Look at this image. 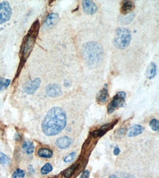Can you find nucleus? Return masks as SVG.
<instances>
[{"mask_svg": "<svg viewBox=\"0 0 159 178\" xmlns=\"http://www.w3.org/2000/svg\"><path fill=\"white\" fill-rule=\"evenodd\" d=\"M59 19H60V17H59L58 14L54 13V12L48 14L45 21H44L43 26L45 28H51L58 22Z\"/></svg>", "mask_w": 159, "mask_h": 178, "instance_id": "9b49d317", "label": "nucleus"}, {"mask_svg": "<svg viewBox=\"0 0 159 178\" xmlns=\"http://www.w3.org/2000/svg\"><path fill=\"white\" fill-rule=\"evenodd\" d=\"M156 71H157V68H156V65L154 63H150L149 65V67L147 69V75L148 79H153V78H155L156 75Z\"/></svg>", "mask_w": 159, "mask_h": 178, "instance_id": "a211bd4d", "label": "nucleus"}, {"mask_svg": "<svg viewBox=\"0 0 159 178\" xmlns=\"http://www.w3.org/2000/svg\"><path fill=\"white\" fill-rule=\"evenodd\" d=\"M53 170V166L51 165V163H46L44 166H42V168L41 169V173L42 175H46L48 173L51 172Z\"/></svg>", "mask_w": 159, "mask_h": 178, "instance_id": "6ab92c4d", "label": "nucleus"}, {"mask_svg": "<svg viewBox=\"0 0 159 178\" xmlns=\"http://www.w3.org/2000/svg\"><path fill=\"white\" fill-rule=\"evenodd\" d=\"M26 153H27L28 155L32 154L33 153V152L35 151V145H34V143L32 142H29V145L27 146V149H26Z\"/></svg>", "mask_w": 159, "mask_h": 178, "instance_id": "393cba45", "label": "nucleus"}, {"mask_svg": "<svg viewBox=\"0 0 159 178\" xmlns=\"http://www.w3.org/2000/svg\"><path fill=\"white\" fill-rule=\"evenodd\" d=\"M134 4L133 2L131 1H126V2H123V5L121 8V12L123 15L130 13L131 11L134 10Z\"/></svg>", "mask_w": 159, "mask_h": 178, "instance_id": "dca6fc26", "label": "nucleus"}, {"mask_svg": "<svg viewBox=\"0 0 159 178\" xmlns=\"http://www.w3.org/2000/svg\"><path fill=\"white\" fill-rule=\"evenodd\" d=\"M76 166L77 165L75 164V165H73V166H70L69 168H68V169H67L65 172H63V176H64V177H65V178L71 177L73 175V174H74V171H75L76 168Z\"/></svg>", "mask_w": 159, "mask_h": 178, "instance_id": "aec40b11", "label": "nucleus"}, {"mask_svg": "<svg viewBox=\"0 0 159 178\" xmlns=\"http://www.w3.org/2000/svg\"><path fill=\"white\" fill-rule=\"evenodd\" d=\"M12 15V9L8 2H0V24L9 21Z\"/></svg>", "mask_w": 159, "mask_h": 178, "instance_id": "423d86ee", "label": "nucleus"}, {"mask_svg": "<svg viewBox=\"0 0 159 178\" xmlns=\"http://www.w3.org/2000/svg\"><path fill=\"white\" fill-rule=\"evenodd\" d=\"M75 157H76V153L75 152H72V153H70L69 155H68V156L64 159V161H65V163H69V162H71L72 161H74Z\"/></svg>", "mask_w": 159, "mask_h": 178, "instance_id": "bb28decb", "label": "nucleus"}, {"mask_svg": "<svg viewBox=\"0 0 159 178\" xmlns=\"http://www.w3.org/2000/svg\"><path fill=\"white\" fill-rule=\"evenodd\" d=\"M116 123H117V121L112 122V123H108V124L104 125V126H101V127L99 129H98V130L94 131V132H92L91 135L93 136V137H95V138L99 137V136H103V135L105 134L106 133V132H108L109 130H110V129H112V127L114 126V125H115Z\"/></svg>", "mask_w": 159, "mask_h": 178, "instance_id": "9d476101", "label": "nucleus"}, {"mask_svg": "<svg viewBox=\"0 0 159 178\" xmlns=\"http://www.w3.org/2000/svg\"><path fill=\"white\" fill-rule=\"evenodd\" d=\"M84 59L90 66L99 63L103 57V48L100 44L95 42H87L83 48Z\"/></svg>", "mask_w": 159, "mask_h": 178, "instance_id": "f03ea898", "label": "nucleus"}, {"mask_svg": "<svg viewBox=\"0 0 159 178\" xmlns=\"http://www.w3.org/2000/svg\"><path fill=\"white\" fill-rule=\"evenodd\" d=\"M29 141H24L22 143V148L24 150H26V149H27V146H28L29 145Z\"/></svg>", "mask_w": 159, "mask_h": 178, "instance_id": "7c9ffc66", "label": "nucleus"}, {"mask_svg": "<svg viewBox=\"0 0 159 178\" xmlns=\"http://www.w3.org/2000/svg\"><path fill=\"white\" fill-rule=\"evenodd\" d=\"M109 178H133L132 176L127 174H120V175H117V174H113L109 176Z\"/></svg>", "mask_w": 159, "mask_h": 178, "instance_id": "a878e982", "label": "nucleus"}, {"mask_svg": "<svg viewBox=\"0 0 159 178\" xmlns=\"http://www.w3.org/2000/svg\"><path fill=\"white\" fill-rule=\"evenodd\" d=\"M67 117L65 110L60 107H54L47 112L41 124V129L46 136H55L65 129Z\"/></svg>", "mask_w": 159, "mask_h": 178, "instance_id": "f257e3e1", "label": "nucleus"}, {"mask_svg": "<svg viewBox=\"0 0 159 178\" xmlns=\"http://www.w3.org/2000/svg\"><path fill=\"white\" fill-rule=\"evenodd\" d=\"M41 83V79H40V78H35L33 80L29 81V82L24 86V91H25V93H27V94H32L35 93L38 88H39Z\"/></svg>", "mask_w": 159, "mask_h": 178, "instance_id": "0eeeda50", "label": "nucleus"}, {"mask_svg": "<svg viewBox=\"0 0 159 178\" xmlns=\"http://www.w3.org/2000/svg\"><path fill=\"white\" fill-rule=\"evenodd\" d=\"M144 130V128L141 125H134L129 129L128 132V136L129 137H133V136H138L141 134Z\"/></svg>", "mask_w": 159, "mask_h": 178, "instance_id": "4468645a", "label": "nucleus"}, {"mask_svg": "<svg viewBox=\"0 0 159 178\" xmlns=\"http://www.w3.org/2000/svg\"><path fill=\"white\" fill-rule=\"evenodd\" d=\"M150 128L152 129V130H153L154 132H158L159 130V122L157 119L155 118H153L150 121Z\"/></svg>", "mask_w": 159, "mask_h": 178, "instance_id": "412c9836", "label": "nucleus"}, {"mask_svg": "<svg viewBox=\"0 0 159 178\" xmlns=\"http://www.w3.org/2000/svg\"><path fill=\"white\" fill-rule=\"evenodd\" d=\"M89 177H90V171L86 169L81 173L80 178H89Z\"/></svg>", "mask_w": 159, "mask_h": 178, "instance_id": "cd10ccee", "label": "nucleus"}, {"mask_svg": "<svg viewBox=\"0 0 159 178\" xmlns=\"http://www.w3.org/2000/svg\"><path fill=\"white\" fill-rule=\"evenodd\" d=\"M127 94L124 91H120L114 96L111 102L108 105V113L111 114L119 107H123L125 104V99Z\"/></svg>", "mask_w": 159, "mask_h": 178, "instance_id": "39448f33", "label": "nucleus"}, {"mask_svg": "<svg viewBox=\"0 0 159 178\" xmlns=\"http://www.w3.org/2000/svg\"><path fill=\"white\" fill-rule=\"evenodd\" d=\"M10 82H11V80L0 78V90L7 88L10 85Z\"/></svg>", "mask_w": 159, "mask_h": 178, "instance_id": "b1692460", "label": "nucleus"}, {"mask_svg": "<svg viewBox=\"0 0 159 178\" xmlns=\"http://www.w3.org/2000/svg\"><path fill=\"white\" fill-rule=\"evenodd\" d=\"M109 98V95L108 93V88H107V85L105 84L104 88L99 91V93L97 95V101L99 103H106L108 101Z\"/></svg>", "mask_w": 159, "mask_h": 178, "instance_id": "ddd939ff", "label": "nucleus"}, {"mask_svg": "<svg viewBox=\"0 0 159 178\" xmlns=\"http://www.w3.org/2000/svg\"><path fill=\"white\" fill-rule=\"evenodd\" d=\"M21 135H20L18 133V132H16V133H15V139L17 141H19V140H21Z\"/></svg>", "mask_w": 159, "mask_h": 178, "instance_id": "2f4dec72", "label": "nucleus"}, {"mask_svg": "<svg viewBox=\"0 0 159 178\" xmlns=\"http://www.w3.org/2000/svg\"><path fill=\"white\" fill-rule=\"evenodd\" d=\"M39 21H36L32 26L30 30L29 31L27 36L24 37L21 49V55L22 61H25L28 58L32 50L35 45V39L39 31Z\"/></svg>", "mask_w": 159, "mask_h": 178, "instance_id": "7ed1b4c3", "label": "nucleus"}, {"mask_svg": "<svg viewBox=\"0 0 159 178\" xmlns=\"http://www.w3.org/2000/svg\"><path fill=\"white\" fill-rule=\"evenodd\" d=\"M38 156L41 158H43V159H51L54 155L52 150L48 148H41L38 149V153H37Z\"/></svg>", "mask_w": 159, "mask_h": 178, "instance_id": "2eb2a0df", "label": "nucleus"}, {"mask_svg": "<svg viewBox=\"0 0 159 178\" xmlns=\"http://www.w3.org/2000/svg\"><path fill=\"white\" fill-rule=\"evenodd\" d=\"M82 7L84 12L87 15H93L98 10V7L92 1L85 0L82 2Z\"/></svg>", "mask_w": 159, "mask_h": 178, "instance_id": "1a4fd4ad", "label": "nucleus"}, {"mask_svg": "<svg viewBox=\"0 0 159 178\" xmlns=\"http://www.w3.org/2000/svg\"><path fill=\"white\" fill-rule=\"evenodd\" d=\"M131 40V34L129 29L120 27L115 31V36L114 39V45L118 49L123 50L128 48Z\"/></svg>", "mask_w": 159, "mask_h": 178, "instance_id": "20e7f679", "label": "nucleus"}, {"mask_svg": "<svg viewBox=\"0 0 159 178\" xmlns=\"http://www.w3.org/2000/svg\"><path fill=\"white\" fill-rule=\"evenodd\" d=\"M135 18V14L134 12H130V13L125 14L120 17V22L123 24H128L131 23Z\"/></svg>", "mask_w": 159, "mask_h": 178, "instance_id": "f3484780", "label": "nucleus"}, {"mask_svg": "<svg viewBox=\"0 0 159 178\" xmlns=\"http://www.w3.org/2000/svg\"><path fill=\"white\" fill-rule=\"evenodd\" d=\"M0 163L4 166H6L10 163L9 157L3 153H0Z\"/></svg>", "mask_w": 159, "mask_h": 178, "instance_id": "4be33fe9", "label": "nucleus"}, {"mask_svg": "<svg viewBox=\"0 0 159 178\" xmlns=\"http://www.w3.org/2000/svg\"><path fill=\"white\" fill-rule=\"evenodd\" d=\"M24 177H25V172L21 169H17L12 175V178H24Z\"/></svg>", "mask_w": 159, "mask_h": 178, "instance_id": "5701e85b", "label": "nucleus"}, {"mask_svg": "<svg viewBox=\"0 0 159 178\" xmlns=\"http://www.w3.org/2000/svg\"><path fill=\"white\" fill-rule=\"evenodd\" d=\"M72 143V139L68 136H63L59 137L56 140V145L60 149H66Z\"/></svg>", "mask_w": 159, "mask_h": 178, "instance_id": "f8f14e48", "label": "nucleus"}, {"mask_svg": "<svg viewBox=\"0 0 159 178\" xmlns=\"http://www.w3.org/2000/svg\"><path fill=\"white\" fill-rule=\"evenodd\" d=\"M46 92L50 97H57L62 94V88L57 84H49L46 88Z\"/></svg>", "mask_w": 159, "mask_h": 178, "instance_id": "6e6552de", "label": "nucleus"}, {"mask_svg": "<svg viewBox=\"0 0 159 178\" xmlns=\"http://www.w3.org/2000/svg\"><path fill=\"white\" fill-rule=\"evenodd\" d=\"M28 172L29 173L31 174V175H34V174H35V169H34L33 166H32V165H29V166H28Z\"/></svg>", "mask_w": 159, "mask_h": 178, "instance_id": "c756f323", "label": "nucleus"}, {"mask_svg": "<svg viewBox=\"0 0 159 178\" xmlns=\"http://www.w3.org/2000/svg\"><path fill=\"white\" fill-rule=\"evenodd\" d=\"M120 153V149L117 146H115L114 148V150H113V153H114V156H118Z\"/></svg>", "mask_w": 159, "mask_h": 178, "instance_id": "c85d7f7f", "label": "nucleus"}]
</instances>
